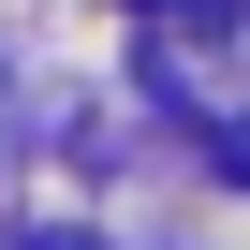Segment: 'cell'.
Listing matches in <instances>:
<instances>
[{
  "instance_id": "6da1fadb",
  "label": "cell",
  "mask_w": 250,
  "mask_h": 250,
  "mask_svg": "<svg viewBox=\"0 0 250 250\" xmlns=\"http://www.w3.org/2000/svg\"><path fill=\"white\" fill-rule=\"evenodd\" d=\"M206 147H221V177H250V118H221V133H206Z\"/></svg>"
},
{
  "instance_id": "7a4b0ae2",
  "label": "cell",
  "mask_w": 250,
  "mask_h": 250,
  "mask_svg": "<svg viewBox=\"0 0 250 250\" xmlns=\"http://www.w3.org/2000/svg\"><path fill=\"white\" fill-rule=\"evenodd\" d=\"M15 250H103V235H15Z\"/></svg>"
},
{
  "instance_id": "3957f363",
  "label": "cell",
  "mask_w": 250,
  "mask_h": 250,
  "mask_svg": "<svg viewBox=\"0 0 250 250\" xmlns=\"http://www.w3.org/2000/svg\"><path fill=\"white\" fill-rule=\"evenodd\" d=\"M147 15H221V0H147Z\"/></svg>"
}]
</instances>
